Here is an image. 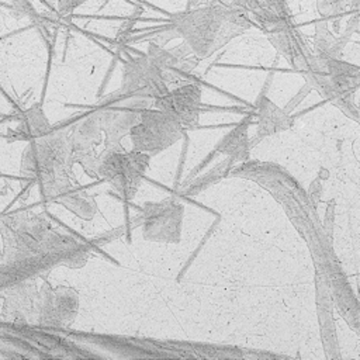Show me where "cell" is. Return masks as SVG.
Listing matches in <instances>:
<instances>
[{"label": "cell", "mask_w": 360, "mask_h": 360, "mask_svg": "<svg viewBox=\"0 0 360 360\" xmlns=\"http://www.w3.org/2000/svg\"><path fill=\"white\" fill-rule=\"evenodd\" d=\"M256 108L257 136L260 138L285 131L294 124L292 117L285 110L277 107L266 96H260L257 98Z\"/></svg>", "instance_id": "14"}, {"label": "cell", "mask_w": 360, "mask_h": 360, "mask_svg": "<svg viewBox=\"0 0 360 360\" xmlns=\"http://www.w3.org/2000/svg\"><path fill=\"white\" fill-rule=\"evenodd\" d=\"M51 124L41 107V104L31 105L20 114L18 124L14 129H11L10 138L13 141H34L39 136H44L51 131Z\"/></svg>", "instance_id": "16"}, {"label": "cell", "mask_w": 360, "mask_h": 360, "mask_svg": "<svg viewBox=\"0 0 360 360\" xmlns=\"http://www.w3.org/2000/svg\"><path fill=\"white\" fill-rule=\"evenodd\" d=\"M186 128L169 112L155 107L145 108L138 122L131 128L128 136L132 150L142 152L150 158L180 141Z\"/></svg>", "instance_id": "6"}, {"label": "cell", "mask_w": 360, "mask_h": 360, "mask_svg": "<svg viewBox=\"0 0 360 360\" xmlns=\"http://www.w3.org/2000/svg\"><path fill=\"white\" fill-rule=\"evenodd\" d=\"M359 17L354 15L352 21H349L342 37H335L326 27L325 21H318L315 24V35H314V51L316 56L321 58H340L342 51L346 45L347 38L357 30Z\"/></svg>", "instance_id": "15"}, {"label": "cell", "mask_w": 360, "mask_h": 360, "mask_svg": "<svg viewBox=\"0 0 360 360\" xmlns=\"http://www.w3.org/2000/svg\"><path fill=\"white\" fill-rule=\"evenodd\" d=\"M150 156L136 150H101L96 176L104 179L125 201L131 200L149 167Z\"/></svg>", "instance_id": "5"}, {"label": "cell", "mask_w": 360, "mask_h": 360, "mask_svg": "<svg viewBox=\"0 0 360 360\" xmlns=\"http://www.w3.org/2000/svg\"><path fill=\"white\" fill-rule=\"evenodd\" d=\"M201 97L200 84L187 82L155 98L153 107L173 115L184 128L194 127L201 112Z\"/></svg>", "instance_id": "11"}, {"label": "cell", "mask_w": 360, "mask_h": 360, "mask_svg": "<svg viewBox=\"0 0 360 360\" xmlns=\"http://www.w3.org/2000/svg\"><path fill=\"white\" fill-rule=\"evenodd\" d=\"M143 239L159 242H179L181 236L183 205L173 198L149 202L141 211Z\"/></svg>", "instance_id": "8"}, {"label": "cell", "mask_w": 360, "mask_h": 360, "mask_svg": "<svg viewBox=\"0 0 360 360\" xmlns=\"http://www.w3.org/2000/svg\"><path fill=\"white\" fill-rule=\"evenodd\" d=\"M79 311V295L69 287H51L45 283L38 291L37 319L46 326H66Z\"/></svg>", "instance_id": "9"}, {"label": "cell", "mask_w": 360, "mask_h": 360, "mask_svg": "<svg viewBox=\"0 0 360 360\" xmlns=\"http://www.w3.org/2000/svg\"><path fill=\"white\" fill-rule=\"evenodd\" d=\"M69 139L73 163H79L86 173L96 176V169L101 153L97 150V148L101 145V141H104L97 112L93 111L80 120L69 134Z\"/></svg>", "instance_id": "10"}, {"label": "cell", "mask_w": 360, "mask_h": 360, "mask_svg": "<svg viewBox=\"0 0 360 360\" xmlns=\"http://www.w3.org/2000/svg\"><path fill=\"white\" fill-rule=\"evenodd\" d=\"M273 46L295 68L300 70H305L312 52L308 49L307 42L301 37V32L290 22L281 28H277L271 32L266 34Z\"/></svg>", "instance_id": "12"}, {"label": "cell", "mask_w": 360, "mask_h": 360, "mask_svg": "<svg viewBox=\"0 0 360 360\" xmlns=\"http://www.w3.org/2000/svg\"><path fill=\"white\" fill-rule=\"evenodd\" d=\"M6 292L1 309V315L4 318L25 321L31 316H37L38 291L31 278L11 284Z\"/></svg>", "instance_id": "13"}, {"label": "cell", "mask_w": 360, "mask_h": 360, "mask_svg": "<svg viewBox=\"0 0 360 360\" xmlns=\"http://www.w3.org/2000/svg\"><path fill=\"white\" fill-rule=\"evenodd\" d=\"M8 8H10V13L14 15V17H28L31 18L32 21L35 20V17L38 15L35 13V8H34V3L32 0H3Z\"/></svg>", "instance_id": "20"}, {"label": "cell", "mask_w": 360, "mask_h": 360, "mask_svg": "<svg viewBox=\"0 0 360 360\" xmlns=\"http://www.w3.org/2000/svg\"><path fill=\"white\" fill-rule=\"evenodd\" d=\"M311 84L323 98L340 107L347 115L357 120V107L353 94L359 89L360 73L356 65L340 58H321L312 53L304 70Z\"/></svg>", "instance_id": "3"}, {"label": "cell", "mask_w": 360, "mask_h": 360, "mask_svg": "<svg viewBox=\"0 0 360 360\" xmlns=\"http://www.w3.org/2000/svg\"><path fill=\"white\" fill-rule=\"evenodd\" d=\"M55 200L83 219H90L94 215L96 204L93 197H90L84 190L76 188L72 184L66 187Z\"/></svg>", "instance_id": "18"}, {"label": "cell", "mask_w": 360, "mask_h": 360, "mask_svg": "<svg viewBox=\"0 0 360 360\" xmlns=\"http://www.w3.org/2000/svg\"><path fill=\"white\" fill-rule=\"evenodd\" d=\"M118 90L127 96L155 101V98L167 93L169 86L165 83L159 68L143 53L142 56L129 58L122 65V79Z\"/></svg>", "instance_id": "7"}, {"label": "cell", "mask_w": 360, "mask_h": 360, "mask_svg": "<svg viewBox=\"0 0 360 360\" xmlns=\"http://www.w3.org/2000/svg\"><path fill=\"white\" fill-rule=\"evenodd\" d=\"M319 13L325 17H333L346 11H357L359 0H316Z\"/></svg>", "instance_id": "19"}, {"label": "cell", "mask_w": 360, "mask_h": 360, "mask_svg": "<svg viewBox=\"0 0 360 360\" xmlns=\"http://www.w3.org/2000/svg\"><path fill=\"white\" fill-rule=\"evenodd\" d=\"M149 107H153V101L127 96L120 90L103 98V101H100L98 107L94 110L98 115L104 135L103 149H122L124 146L121 145V139L129 134L131 128L138 122L141 112Z\"/></svg>", "instance_id": "4"}, {"label": "cell", "mask_w": 360, "mask_h": 360, "mask_svg": "<svg viewBox=\"0 0 360 360\" xmlns=\"http://www.w3.org/2000/svg\"><path fill=\"white\" fill-rule=\"evenodd\" d=\"M169 24L198 59L208 58L252 27L250 15L222 4L200 6L169 15Z\"/></svg>", "instance_id": "1"}, {"label": "cell", "mask_w": 360, "mask_h": 360, "mask_svg": "<svg viewBox=\"0 0 360 360\" xmlns=\"http://www.w3.org/2000/svg\"><path fill=\"white\" fill-rule=\"evenodd\" d=\"M210 4H217L215 0H187V6L188 8H194V7H200V6H210Z\"/></svg>", "instance_id": "22"}, {"label": "cell", "mask_w": 360, "mask_h": 360, "mask_svg": "<svg viewBox=\"0 0 360 360\" xmlns=\"http://www.w3.org/2000/svg\"><path fill=\"white\" fill-rule=\"evenodd\" d=\"M72 148L69 134L51 129L44 136L30 141L21 156V172L39 184L45 197L55 200L70 186Z\"/></svg>", "instance_id": "2"}, {"label": "cell", "mask_w": 360, "mask_h": 360, "mask_svg": "<svg viewBox=\"0 0 360 360\" xmlns=\"http://www.w3.org/2000/svg\"><path fill=\"white\" fill-rule=\"evenodd\" d=\"M87 0H56L58 3V14L60 17H68L72 14L77 7L84 4Z\"/></svg>", "instance_id": "21"}, {"label": "cell", "mask_w": 360, "mask_h": 360, "mask_svg": "<svg viewBox=\"0 0 360 360\" xmlns=\"http://www.w3.org/2000/svg\"><path fill=\"white\" fill-rule=\"evenodd\" d=\"M250 117H245L235 128H232L218 143L217 150L231 158L233 162L246 159L249 153V141H248V127Z\"/></svg>", "instance_id": "17"}]
</instances>
